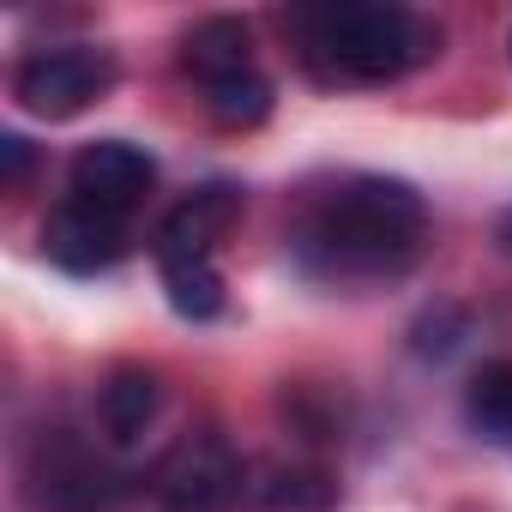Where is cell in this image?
<instances>
[{"instance_id": "8", "label": "cell", "mask_w": 512, "mask_h": 512, "mask_svg": "<svg viewBox=\"0 0 512 512\" xmlns=\"http://www.w3.org/2000/svg\"><path fill=\"white\" fill-rule=\"evenodd\" d=\"M241 223V187L235 181H205L187 199H175L151 235V260H217V247L229 241V229Z\"/></svg>"}, {"instance_id": "14", "label": "cell", "mask_w": 512, "mask_h": 512, "mask_svg": "<svg viewBox=\"0 0 512 512\" xmlns=\"http://www.w3.org/2000/svg\"><path fill=\"white\" fill-rule=\"evenodd\" d=\"M31 163H37L31 139H19V133H0V187H7V193H19V187L31 181Z\"/></svg>"}, {"instance_id": "7", "label": "cell", "mask_w": 512, "mask_h": 512, "mask_svg": "<svg viewBox=\"0 0 512 512\" xmlns=\"http://www.w3.org/2000/svg\"><path fill=\"white\" fill-rule=\"evenodd\" d=\"M127 247H133V229L127 217L91 205V199H61L49 217H43V253L73 272V278H97V272H115L127 260Z\"/></svg>"}, {"instance_id": "4", "label": "cell", "mask_w": 512, "mask_h": 512, "mask_svg": "<svg viewBox=\"0 0 512 512\" xmlns=\"http://www.w3.org/2000/svg\"><path fill=\"white\" fill-rule=\"evenodd\" d=\"M115 85V55L97 43H49L13 67V97L43 121H73Z\"/></svg>"}, {"instance_id": "6", "label": "cell", "mask_w": 512, "mask_h": 512, "mask_svg": "<svg viewBox=\"0 0 512 512\" xmlns=\"http://www.w3.org/2000/svg\"><path fill=\"white\" fill-rule=\"evenodd\" d=\"M25 488H31L37 512H109V500H115V482H109L103 458L67 428L43 434L31 446Z\"/></svg>"}, {"instance_id": "12", "label": "cell", "mask_w": 512, "mask_h": 512, "mask_svg": "<svg viewBox=\"0 0 512 512\" xmlns=\"http://www.w3.org/2000/svg\"><path fill=\"white\" fill-rule=\"evenodd\" d=\"M163 272V296H169V308L181 314V320H217L223 314V272H217V260H169V266H157Z\"/></svg>"}, {"instance_id": "5", "label": "cell", "mask_w": 512, "mask_h": 512, "mask_svg": "<svg viewBox=\"0 0 512 512\" xmlns=\"http://www.w3.org/2000/svg\"><path fill=\"white\" fill-rule=\"evenodd\" d=\"M151 488H157V512H235L247 470H241V452L217 428H199L163 452Z\"/></svg>"}, {"instance_id": "2", "label": "cell", "mask_w": 512, "mask_h": 512, "mask_svg": "<svg viewBox=\"0 0 512 512\" xmlns=\"http://www.w3.org/2000/svg\"><path fill=\"white\" fill-rule=\"evenodd\" d=\"M278 25L320 85H392L440 55V25L386 0H314L290 7Z\"/></svg>"}, {"instance_id": "9", "label": "cell", "mask_w": 512, "mask_h": 512, "mask_svg": "<svg viewBox=\"0 0 512 512\" xmlns=\"http://www.w3.org/2000/svg\"><path fill=\"white\" fill-rule=\"evenodd\" d=\"M67 187H73V199H91L115 217H133L157 187V163L133 139H91V145H79Z\"/></svg>"}, {"instance_id": "13", "label": "cell", "mask_w": 512, "mask_h": 512, "mask_svg": "<svg viewBox=\"0 0 512 512\" xmlns=\"http://www.w3.org/2000/svg\"><path fill=\"white\" fill-rule=\"evenodd\" d=\"M338 482L320 464H278L266 476V506L272 512H332Z\"/></svg>"}, {"instance_id": "3", "label": "cell", "mask_w": 512, "mask_h": 512, "mask_svg": "<svg viewBox=\"0 0 512 512\" xmlns=\"http://www.w3.org/2000/svg\"><path fill=\"white\" fill-rule=\"evenodd\" d=\"M181 73L211 109V121L247 133L272 115V79L253 61V37L241 19H199L181 37Z\"/></svg>"}, {"instance_id": "1", "label": "cell", "mask_w": 512, "mask_h": 512, "mask_svg": "<svg viewBox=\"0 0 512 512\" xmlns=\"http://www.w3.org/2000/svg\"><path fill=\"white\" fill-rule=\"evenodd\" d=\"M428 247V199L398 175H344L290 223V260L332 290H374L404 278Z\"/></svg>"}, {"instance_id": "11", "label": "cell", "mask_w": 512, "mask_h": 512, "mask_svg": "<svg viewBox=\"0 0 512 512\" xmlns=\"http://www.w3.org/2000/svg\"><path fill=\"white\" fill-rule=\"evenodd\" d=\"M464 422L494 440V446H512V356H494L470 374L464 386Z\"/></svg>"}, {"instance_id": "10", "label": "cell", "mask_w": 512, "mask_h": 512, "mask_svg": "<svg viewBox=\"0 0 512 512\" xmlns=\"http://www.w3.org/2000/svg\"><path fill=\"white\" fill-rule=\"evenodd\" d=\"M157 410H163V380L139 362L109 368V380L97 386V428L109 446H133L157 422Z\"/></svg>"}, {"instance_id": "15", "label": "cell", "mask_w": 512, "mask_h": 512, "mask_svg": "<svg viewBox=\"0 0 512 512\" xmlns=\"http://www.w3.org/2000/svg\"><path fill=\"white\" fill-rule=\"evenodd\" d=\"M500 241H506V247H512V211H506V223H500Z\"/></svg>"}]
</instances>
